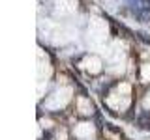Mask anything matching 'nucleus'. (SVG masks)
Wrapping results in <instances>:
<instances>
[{"mask_svg":"<svg viewBox=\"0 0 150 140\" xmlns=\"http://www.w3.org/2000/svg\"><path fill=\"white\" fill-rule=\"evenodd\" d=\"M71 88H60V90H56L53 95L49 97V99L45 101V106L51 110H58L62 108V106H66L69 103V99H71Z\"/></svg>","mask_w":150,"mask_h":140,"instance_id":"nucleus-1","label":"nucleus"},{"mask_svg":"<svg viewBox=\"0 0 150 140\" xmlns=\"http://www.w3.org/2000/svg\"><path fill=\"white\" fill-rule=\"evenodd\" d=\"M88 36H90L94 45H100L105 41L107 37V24L101 19H92L90 21V28H88Z\"/></svg>","mask_w":150,"mask_h":140,"instance_id":"nucleus-2","label":"nucleus"},{"mask_svg":"<svg viewBox=\"0 0 150 140\" xmlns=\"http://www.w3.org/2000/svg\"><path fill=\"white\" fill-rule=\"evenodd\" d=\"M107 103H109V106H112L115 110H124L126 106L129 105V95H122V93L116 92L107 99Z\"/></svg>","mask_w":150,"mask_h":140,"instance_id":"nucleus-3","label":"nucleus"},{"mask_svg":"<svg viewBox=\"0 0 150 140\" xmlns=\"http://www.w3.org/2000/svg\"><path fill=\"white\" fill-rule=\"evenodd\" d=\"M84 69L86 71H90V73H100L101 71V60L98 58V56H88V58H84Z\"/></svg>","mask_w":150,"mask_h":140,"instance_id":"nucleus-4","label":"nucleus"},{"mask_svg":"<svg viewBox=\"0 0 150 140\" xmlns=\"http://www.w3.org/2000/svg\"><path fill=\"white\" fill-rule=\"evenodd\" d=\"M94 134V127L90 123H79L75 127V136L77 138H90Z\"/></svg>","mask_w":150,"mask_h":140,"instance_id":"nucleus-5","label":"nucleus"},{"mask_svg":"<svg viewBox=\"0 0 150 140\" xmlns=\"http://www.w3.org/2000/svg\"><path fill=\"white\" fill-rule=\"evenodd\" d=\"M105 56H107L109 60H112V62H115V60H118L120 56H122V45L118 43V41H116V43H112L111 49H107Z\"/></svg>","mask_w":150,"mask_h":140,"instance_id":"nucleus-6","label":"nucleus"},{"mask_svg":"<svg viewBox=\"0 0 150 140\" xmlns=\"http://www.w3.org/2000/svg\"><path fill=\"white\" fill-rule=\"evenodd\" d=\"M79 110H81L83 114H90V112H92V105H90V101H86V99H79Z\"/></svg>","mask_w":150,"mask_h":140,"instance_id":"nucleus-7","label":"nucleus"},{"mask_svg":"<svg viewBox=\"0 0 150 140\" xmlns=\"http://www.w3.org/2000/svg\"><path fill=\"white\" fill-rule=\"evenodd\" d=\"M141 77H143V80H150V64L143 65V69H141Z\"/></svg>","mask_w":150,"mask_h":140,"instance_id":"nucleus-8","label":"nucleus"},{"mask_svg":"<svg viewBox=\"0 0 150 140\" xmlns=\"http://www.w3.org/2000/svg\"><path fill=\"white\" fill-rule=\"evenodd\" d=\"M129 84H120L118 86V93H122V95H129Z\"/></svg>","mask_w":150,"mask_h":140,"instance_id":"nucleus-9","label":"nucleus"},{"mask_svg":"<svg viewBox=\"0 0 150 140\" xmlns=\"http://www.w3.org/2000/svg\"><path fill=\"white\" fill-rule=\"evenodd\" d=\"M144 106H146V108H150V92L146 93V97H144Z\"/></svg>","mask_w":150,"mask_h":140,"instance_id":"nucleus-10","label":"nucleus"},{"mask_svg":"<svg viewBox=\"0 0 150 140\" xmlns=\"http://www.w3.org/2000/svg\"><path fill=\"white\" fill-rule=\"evenodd\" d=\"M56 138H58V140H66V133H60V134H58Z\"/></svg>","mask_w":150,"mask_h":140,"instance_id":"nucleus-11","label":"nucleus"}]
</instances>
